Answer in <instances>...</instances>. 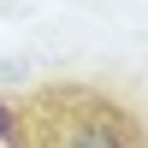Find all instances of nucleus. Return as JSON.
Masks as SVG:
<instances>
[{
    "label": "nucleus",
    "mask_w": 148,
    "mask_h": 148,
    "mask_svg": "<svg viewBox=\"0 0 148 148\" xmlns=\"http://www.w3.org/2000/svg\"><path fill=\"white\" fill-rule=\"evenodd\" d=\"M12 148H142V125L125 101L89 83H42L12 107Z\"/></svg>",
    "instance_id": "nucleus-1"
}]
</instances>
